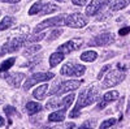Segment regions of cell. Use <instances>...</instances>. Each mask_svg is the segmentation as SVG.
Returning a JSON list of instances; mask_svg holds the SVG:
<instances>
[{
	"label": "cell",
	"instance_id": "obj_1",
	"mask_svg": "<svg viewBox=\"0 0 130 129\" xmlns=\"http://www.w3.org/2000/svg\"><path fill=\"white\" fill-rule=\"evenodd\" d=\"M96 96H98V89H96V86H94V85L90 86V88H87L86 90H83L79 94L78 102H77V104H75V107L73 108V111L69 113V116L73 117V119L77 117V116H79V110L83 108V107H86V106L91 104L96 99Z\"/></svg>",
	"mask_w": 130,
	"mask_h": 129
},
{
	"label": "cell",
	"instance_id": "obj_2",
	"mask_svg": "<svg viewBox=\"0 0 130 129\" xmlns=\"http://www.w3.org/2000/svg\"><path fill=\"white\" fill-rule=\"evenodd\" d=\"M86 68L81 64H77V63H68L61 68L60 73L62 76H69V77H81L83 76Z\"/></svg>",
	"mask_w": 130,
	"mask_h": 129
},
{
	"label": "cell",
	"instance_id": "obj_3",
	"mask_svg": "<svg viewBox=\"0 0 130 129\" xmlns=\"http://www.w3.org/2000/svg\"><path fill=\"white\" fill-rule=\"evenodd\" d=\"M125 78V73L121 70H111L108 73V76L104 78L103 83H102V88L103 89H108V88H112V86L118 85L121 81H124Z\"/></svg>",
	"mask_w": 130,
	"mask_h": 129
},
{
	"label": "cell",
	"instance_id": "obj_4",
	"mask_svg": "<svg viewBox=\"0 0 130 129\" xmlns=\"http://www.w3.org/2000/svg\"><path fill=\"white\" fill-rule=\"evenodd\" d=\"M26 40H27V39L24 38V37H16V38L9 39V40L5 43V45L2 47V52H0V56L5 55L7 52H14V51H17V50H18L21 46H22Z\"/></svg>",
	"mask_w": 130,
	"mask_h": 129
},
{
	"label": "cell",
	"instance_id": "obj_5",
	"mask_svg": "<svg viewBox=\"0 0 130 129\" xmlns=\"http://www.w3.org/2000/svg\"><path fill=\"white\" fill-rule=\"evenodd\" d=\"M83 81H78V80H74V81H64L61 82L57 88L51 91L52 94H55V95H61V94H65V93H68V91H73L75 89H78L81 83Z\"/></svg>",
	"mask_w": 130,
	"mask_h": 129
},
{
	"label": "cell",
	"instance_id": "obj_6",
	"mask_svg": "<svg viewBox=\"0 0 130 129\" xmlns=\"http://www.w3.org/2000/svg\"><path fill=\"white\" fill-rule=\"evenodd\" d=\"M65 25L69 27H75V29L83 27L87 25V18L81 13H73L65 18Z\"/></svg>",
	"mask_w": 130,
	"mask_h": 129
},
{
	"label": "cell",
	"instance_id": "obj_7",
	"mask_svg": "<svg viewBox=\"0 0 130 129\" xmlns=\"http://www.w3.org/2000/svg\"><path fill=\"white\" fill-rule=\"evenodd\" d=\"M53 74L52 72H42V73H34L32 76L26 81V83L24 85V90H29L30 88L34 83H37V82H40V81H48V80H51V78H53Z\"/></svg>",
	"mask_w": 130,
	"mask_h": 129
},
{
	"label": "cell",
	"instance_id": "obj_8",
	"mask_svg": "<svg viewBox=\"0 0 130 129\" xmlns=\"http://www.w3.org/2000/svg\"><path fill=\"white\" fill-rule=\"evenodd\" d=\"M64 18H65V15H60V16H57V17H52V18H48V20H46V21H43V22H40V24L37 26L35 33H39V31L44 30V29H47V27L62 25V24L65 22Z\"/></svg>",
	"mask_w": 130,
	"mask_h": 129
},
{
	"label": "cell",
	"instance_id": "obj_9",
	"mask_svg": "<svg viewBox=\"0 0 130 129\" xmlns=\"http://www.w3.org/2000/svg\"><path fill=\"white\" fill-rule=\"evenodd\" d=\"M115 39V35L112 33H103V34H99L96 35L94 39H91L89 42V46H107L109 45V43H112Z\"/></svg>",
	"mask_w": 130,
	"mask_h": 129
},
{
	"label": "cell",
	"instance_id": "obj_10",
	"mask_svg": "<svg viewBox=\"0 0 130 129\" xmlns=\"http://www.w3.org/2000/svg\"><path fill=\"white\" fill-rule=\"evenodd\" d=\"M107 4H108V0H91V3L89 4V7L86 8V15L87 16L96 15Z\"/></svg>",
	"mask_w": 130,
	"mask_h": 129
},
{
	"label": "cell",
	"instance_id": "obj_11",
	"mask_svg": "<svg viewBox=\"0 0 130 129\" xmlns=\"http://www.w3.org/2000/svg\"><path fill=\"white\" fill-rule=\"evenodd\" d=\"M81 46H82V39H72V40L65 42L64 45H61L59 47V51L60 52H72V51L78 50Z\"/></svg>",
	"mask_w": 130,
	"mask_h": 129
},
{
	"label": "cell",
	"instance_id": "obj_12",
	"mask_svg": "<svg viewBox=\"0 0 130 129\" xmlns=\"http://www.w3.org/2000/svg\"><path fill=\"white\" fill-rule=\"evenodd\" d=\"M47 90H48V85H47V83H43V85H40L39 88H37V89L34 90L32 95H34V98L42 101V99H44L46 96H47V93H48Z\"/></svg>",
	"mask_w": 130,
	"mask_h": 129
},
{
	"label": "cell",
	"instance_id": "obj_13",
	"mask_svg": "<svg viewBox=\"0 0 130 129\" xmlns=\"http://www.w3.org/2000/svg\"><path fill=\"white\" fill-rule=\"evenodd\" d=\"M117 98H118V93H117V91H108L107 94H104L103 102L99 104V108H104L105 104H108L109 102H112V101H115V99H117Z\"/></svg>",
	"mask_w": 130,
	"mask_h": 129
},
{
	"label": "cell",
	"instance_id": "obj_14",
	"mask_svg": "<svg viewBox=\"0 0 130 129\" xmlns=\"http://www.w3.org/2000/svg\"><path fill=\"white\" fill-rule=\"evenodd\" d=\"M65 112H67V108H62L61 110H57L56 112H52L50 116H48V120L50 121H64L65 119Z\"/></svg>",
	"mask_w": 130,
	"mask_h": 129
},
{
	"label": "cell",
	"instance_id": "obj_15",
	"mask_svg": "<svg viewBox=\"0 0 130 129\" xmlns=\"http://www.w3.org/2000/svg\"><path fill=\"white\" fill-rule=\"evenodd\" d=\"M24 78H25L24 73H14L10 77H8V82L12 86H14V88H18V86L21 85V81H22Z\"/></svg>",
	"mask_w": 130,
	"mask_h": 129
},
{
	"label": "cell",
	"instance_id": "obj_16",
	"mask_svg": "<svg viewBox=\"0 0 130 129\" xmlns=\"http://www.w3.org/2000/svg\"><path fill=\"white\" fill-rule=\"evenodd\" d=\"M64 60V52H55V53H52V55L50 56V65L53 68V67H56L57 64H60V61Z\"/></svg>",
	"mask_w": 130,
	"mask_h": 129
},
{
	"label": "cell",
	"instance_id": "obj_17",
	"mask_svg": "<svg viewBox=\"0 0 130 129\" xmlns=\"http://www.w3.org/2000/svg\"><path fill=\"white\" fill-rule=\"evenodd\" d=\"M57 10V5L56 4H52V3H47V4H43L42 9L39 15H48V13H53Z\"/></svg>",
	"mask_w": 130,
	"mask_h": 129
},
{
	"label": "cell",
	"instance_id": "obj_18",
	"mask_svg": "<svg viewBox=\"0 0 130 129\" xmlns=\"http://www.w3.org/2000/svg\"><path fill=\"white\" fill-rule=\"evenodd\" d=\"M26 110H27V112H29L30 115H32V113L40 112V111H42V106H40L39 103H37V102H27Z\"/></svg>",
	"mask_w": 130,
	"mask_h": 129
},
{
	"label": "cell",
	"instance_id": "obj_19",
	"mask_svg": "<svg viewBox=\"0 0 130 129\" xmlns=\"http://www.w3.org/2000/svg\"><path fill=\"white\" fill-rule=\"evenodd\" d=\"M127 4H130V0H115V2L111 4V9L112 10H118L125 8Z\"/></svg>",
	"mask_w": 130,
	"mask_h": 129
},
{
	"label": "cell",
	"instance_id": "obj_20",
	"mask_svg": "<svg viewBox=\"0 0 130 129\" xmlns=\"http://www.w3.org/2000/svg\"><path fill=\"white\" fill-rule=\"evenodd\" d=\"M13 22H14V18L13 17H10V16H7V17H4L3 18V21L0 22V30H5V29H9L10 26L13 25Z\"/></svg>",
	"mask_w": 130,
	"mask_h": 129
},
{
	"label": "cell",
	"instance_id": "obj_21",
	"mask_svg": "<svg viewBox=\"0 0 130 129\" xmlns=\"http://www.w3.org/2000/svg\"><path fill=\"white\" fill-rule=\"evenodd\" d=\"M98 58V53L95 51H86L81 55V60L83 61H94Z\"/></svg>",
	"mask_w": 130,
	"mask_h": 129
},
{
	"label": "cell",
	"instance_id": "obj_22",
	"mask_svg": "<svg viewBox=\"0 0 130 129\" xmlns=\"http://www.w3.org/2000/svg\"><path fill=\"white\" fill-rule=\"evenodd\" d=\"M14 61H16V59L14 58H10V59H8V60H5L2 65H0V72H7L8 69H10L12 68V65L14 64Z\"/></svg>",
	"mask_w": 130,
	"mask_h": 129
},
{
	"label": "cell",
	"instance_id": "obj_23",
	"mask_svg": "<svg viewBox=\"0 0 130 129\" xmlns=\"http://www.w3.org/2000/svg\"><path fill=\"white\" fill-rule=\"evenodd\" d=\"M73 101H74V94H72V93H70L69 95L65 96L64 99H61V101H60V106H62L64 108H68V107L73 103Z\"/></svg>",
	"mask_w": 130,
	"mask_h": 129
},
{
	"label": "cell",
	"instance_id": "obj_24",
	"mask_svg": "<svg viewBox=\"0 0 130 129\" xmlns=\"http://www.w3.org/2000/svg\"><path fill=\"white\" fill-rule=\"evenodd\" d=\"M42 5H43L42 2H37L34 5H32V7L29 9V15H30V16H32V15H38V13L40 12V9H42Z\"/></svg>",
	"mask_w": 130,
	"mask_h": 129
},
{
	"label": "cell",
	"instance_id": "obj_25",
	"mask_svg": "<svg viewBox=\"0 0 130 129\" xmlns=\"http://www.w3.org/2000/svg\"><path fill=\"white\" fill-rule=\"evenodd\" d=\"M39 50H42V47H40V46H38V45H37V46H31V47H29V48H27V51H25V52H24V55H25V56H27V55L30 56V55H32V53L38 52Z\"/></svg>",
	"mask_w": 130,
	"mask_h": 129
},
{
	"label": "cell",
	"instance_id": "obj_26",
	"mask_svg": "<svg viewBox=\"0 0 130 129\" xmlns=\"http://www.w3.org/2000/svg\"><path fill=\"white\" fill-rule=\"evenodd\" d=\"M115 123H116V119H108V120L103 121V123L99 125V128H100V129H104V128H109V126H112Z\"/></svg>",
	"mask_w": 130,
	"mask_h": 129
},
{
	"label": "cell",
	"instance_id": "obj_27",
	"mask_svg": "<svg viewBox=\"0 0 130 129\" xmlns=\"http://www.w3.org/2000/svg\"><path fill=\"white\" fill-rule=\"evenodd\" d=\"M62 34V30H60V29H56V30H53L52 33L48 35V40H55L57 37H60Z\"/></svg>",
	"mask_w": 130,
	"mask_h": 129
},
{
	"label": "cell",
	"instance_id": "obj_28",
	"mask_svg": "<svg viewBox=\"0 0 130 129\" xmlns=\"http://www.w3.org/2000/svg\"><path fill=\"white\" fill-rule=\"evenodd\" d=\"M4 111H5L7 116H12V115L16 113V108H13V107H10V106H7L4 108Z\"/></svg>",
	"mask_w": 130,
	"mask_h": 129
},
{
	"label": "cell",
	"instance_id": "obj_29",
	"mask_svg": "<svg viewBox=\"0 0 130 129\" xmlns=\"http://www.w3.org/2000/svg\"><path fill=\"white\" fill-rule=\"evenodd\" d=\"M109 68H111V65H108V64H107V65H104V67L102 68V70L99 72V74H98V80H100V78L103 77V74H104L108 69H109Z\"/></svg>",
	"mask_w": 130,
	"mask_h": 129
},
{
	"label": "cell",
	"instance_id": "obj_30",
	"mask_svg": "<svg viewBox=\"0 0 130 129\" xmlns=\"http://www.w3.org/2000/svg\"><path fill=\"white\" fill-rule=\"evenodd\" d=\"M44 38V34H39V35H35V37H32V38H29L27 39V42H39L40 39H43Z\"/></svg>",
	"mask_w": 130,
	"mask_h": 129
},
{
	"label": "cell",
	"instance_id": "obj_31",
	"mask_svg": "<svg viewBox=\"0 0 130 129\" xmlns=\"http://www.w3.org/2000/svg\"><path fill=\"white\" fill-rule=\"evenodd\" d=\"M129 33H130V27L129 26H125V27L118 30V34H120V35H127Z\"/></svg>",
	"mask_w": 130,
	"mask_h": 129
},
{
	"label": "cell",
	"instance_id": "obj_32",
	"mask_svg": "<svg viewBox=\"0 0 130 129\" xmlns=\"http://www.w3.org/2000/svg\"><path fill=\"white\" fill-rule=\"evenodd\" d=\"M73 2V4H75V5H85L86 3L89 2V0H72Z\"/></svg>",
	"mask_w": 130,
	"mask_h": 129
},
{
	"label": "cell",
	"instance_id": "obj_33",
	"mask_svg": "<svg viewBox=\"0 0 130 129\" xmlns=\"http://www.w3.org/2000/svg\"><path fill=\"white\" fill-rule=\"evenodd\" d=\"M91 125H92V124H91L90 121H86L85 124H82V125H81V128H87V126H91Z\"/></svg>",
	"mask_w": 130,
	"mask_h": 129
},
{
	"label": "cell",
	"instance_id": "obj_34",
	"mask_svg": "<svg viewBox=\"0 0 130 129\" xmlns=\"http://www.w3.org/2000/svg\"><path fill=\"white\" fill-rule=\"evenodd\" d=\"M0 2H4V3H18L20 0H0Z\"/></svg>",
	"mask_w": 130,
	"mask_h": 129
},
{
	"label": "cell",
	"instance_id": "obj_35",
	"mask_svg": "<svg viewBox=\"0 0 130 129\" xmlns=\"http://www.w3.org/2000/svg\"><path fill=\"white\" fill-rule=\"evenodd\" d=\"M3 125H4V119L0 116V126H3Z\"/></svg>",
	"mask_w": 130,
	"mask_h": 129
},
{
	"label": "cell",
	"instance_id": "obj_36",
	"mask_svg": "<svg viewBox=\"0 0 130 129\" xmlns=\"http://www.w3.org/2000/svg\"><path fill=\"white\" fill-rule=\"evenodd\" d=\"M127 112L130 113V103H129V107H127Z\"/></svg>",
	"mask_w": 130,
	"mask_h": 129
},
{
	"label": "cell",
	"instance_id": "obj_37",
	"mask_svg": "<svg viewBox=\"0 0 130 129\" xmlns=\"http://www.w3.org/2000/svg\"><path fill=\"white\" fill-rule=\"evenodd\" d=\"M0 15H2V12H0Z\"/></svg>",
	"mask_w": 130,
	"mask_h": 129
},
{
	"label": "cell",
	"instance_id": "obj_38",
	"mask_svg": "<svg viewBox=\"0 0 130 129\" xmlns=\"http://www.w3.org/2000/svg\"><path fill=\"white\" fill-rule=\"evenodd\" d=\"M59 2H61V0H59Z\"/></svg>",
	"mask_w": 130,
	"mask_h": 129
}]
</instances>
